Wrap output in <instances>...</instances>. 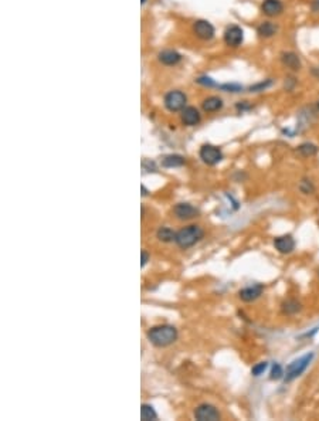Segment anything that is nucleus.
<instances>
[{"instance_id": "obj_24", "label": "nucleus", "mask_w": 319, "mask_h": 421, "mask_svg": "<svg viewBox=\"0 0 319 421\" xmlns=\"http://www.w3.org/2000/svg\"><path fill=\"white\" fill-rule=\"evenodd\" d=\"M270 377H271V380H278V379L284 377V372H283V367H281V365L275 363V365L272 366Z\"/></svg>"}, {"instance_id": "obj_5", "label": "nucleus", "mask_w": 319, "mask_h": 421, "mask_svg": "<svg viewBox=\"0 0 319 421\" xmlns=\"http://www.w3.org/2000/svg\"><path fill=\"white\" fill-rule=\"evenodd\" d=\"M200 159L204 162L206 165H210V166H214L217 163H220L221 159H223V152H221L220 148L214 146V145H203L200 148Z\"/></svg>"}, {"instance_id": "obj_29", "label": "nucleus", "mask_w": 319, "mask_h": 421, "mask_svg": "<svg viewBox=\"0 0 319 421\" xmlns=\"http://www.w3.org/2000/svg\"><path fill=\"white\" fill-rule=\"evenodd\" d=\"M317 4H318V7H315L314 10H317V12H319V0H315V1H314V6H317Z\"/></svg>"}, {"instance_id": "obj_23", "label": "nucleus", "mask_w": 319, "mask_h": 421, "mask_svg": "<svg viewBox=\"0 0 319 421\" xmlns=\"http://www.w3.org/2000/svg\"><path fill=\"white\" fill-rule=\"evenodd\" d=\"M267 367H268V363H267V362L257 363V365L251 369V374H253V376H256V377H258V376H261L262 373L267 370Z\"/></svg>"}, {"instance_id": "obj_25", "label": "nucleus", "mask_w": 319, "mask_h": 421, "mask_svg": "<svg viewBox=\"0 0 319 421\" xmlns=\"http://www.w3.org/2000/svg\"><path fill=\"white\" fill-rule=\"evenodd\" d=\"M270 85H271V81L268 80V81H265V83H264V81H262V83H260V84L254 85V87H251L250 89H251V91H262V89H265V88L270 87Z\"/></svg>"}, {"instance_id": "obj_16", "label": "nucleus", "mask_w": 319, "mask_h": 421, "mask_svg": "<svg viewBox=\"0 0 319 421\" xmlns=\"http://www.w3.org/2000/svg\"><path fill=\"white\" fill-rule=\"evenodd\" d=\"M277 31H278V27L272 22H262L257 28V33L260 34V37L264 38H270L272 36H275Z\"/></svg>"}, {"instance_id": "obj_18", "label": "nucleus", "mask_w": 319, "mask_h": 421, "mask_svg": "<svg viewBox=\"0 0 319 421\" xmlns=\"http://www.w3.org/2000/svg\"><path fill=\"white\" fill-rule=\"evenodd\" d=\"M223 108V101L219 97H209L203 101V110L206 112H217Z\"/></svg>"}, {"instance_id": "obj_4", "label": "nucleus", "mask_w": 319, "mask_h": 421, "mask_svg": "<svg viewBox=\"0 0 319 421\" xmlns=\"http://www.w3.org/2000/svg\"><path fill=\"white\" fill-rule=\"evenodd\" d=\"M186 102H187V97L182 91H171L165 97V107L171 112L183 111L186 108Z\"/></svg>"}, {"instance_id": "obj_2", "label": "nucleus", "mask_w": 319, "mask_h": 421, "mask_svg": "<svg viewBox=\"0 0 319 421\" xmlns=\"http://www.w3.org/2000/svg\"><path fill=\"white\" fill-rule=\"evenodd\" d=\"M204 237V231L200 225H196V224H192V225H187L182 230H179L176 233V238H174V243L183 250H187V248L193 247L195 244H197L202 238Z\"/></svg>"}, {"instance_id": "obj_17", "label": "nucleus", "mask_w": 319, "mask_h": 421, "mask_svg": "<svg viewBox=\"0 0 319 421\" xmlns=\"http://www.w3.org/2000/svg\"><path fill=\"white\" fill-rule=\"evenodd\" d=\"M184 158L182 155H168L162 159V166L163 168H180L184 165Z\"/></svg>"}, {"instance_id": "obj_22", "label": "nucleus", "mask_w": 319, "mask_h": 421, "mask_svg": "<svg viewBox=\"0 0 319 421\" xmlns=\"http://www.w3.org/2000/svg\"><path fill=\"white\" fill-rule=\"evenodd\" d=\"M298 152H299L304 158H309V156H314V155L318 153V148H317L314 143L307 142V143H302V145L298 146Z\"/></svg>"}, {"instance_id": "obj_26", "label": "nucleus", "mask_w": 319, "mask_h": 421, "mask_svg": "<svg viewBox=\"0 0 319 421\" xmlns=\"http://www.w3.org/2000/svg\"><path fill=\"white\" fill-rule=\"evenodd\" d=\"M223 89H226L227 92H238V91H241V87L237 84H226V85H223Z\"/></svg>"}, {"instance_id": "obj_21", "label": "nucleus", "mask_w": 319, "mask_h": 421, "mask_svg": "<svg viewBox=\"0 0 319 421\" xmlns=\"http://www.w3.org/2000/svg\"><path fill=\"white\" fill-rule=\"evenodd\" d=\"M299 310H301V304L295 299H290V301L283 304V312L287 315H294Z\"/></svg>"}, {"instance_id": "obj_10", "label": "nucleus", "mask_w": 319, "mask_h": 421, "mask_svg": "<svg viewBox=\"0 0 319 421\" xmlns=\"http://www.w3.org/2000/svg\"><path fill=\"white\" fill-rule=\"evenodd\" d=\"M261 10L268 17H275L283 13L284 4L281 0H264L261 4Z\"/></svg>"}, {"instance_id": "obj_31", "label": "nucleus", "mask_w": 319, "mask_h": 421, "mask_svg": "<svg viewBox=\"0 0 319 421\" xmlns=\"http://www.w3.org/2000/svg\"><path fill=\"white\" fill-rule=\"evenodd\" d=\"M141 1H142V3H145V1H146V0H141Z\"/></svg>"}, {"instance_id": "obj_7", "label": "nucleus", "mask_w": 319, "mask_h": 421, "mask_svg": "<svg viewBox=\"0 0 319 421\" xmlns=\"http://www.w3.org/2000/svg\"><path fill=\"white\" fill-rule=\"evenodd\" d=\"M243 40H244V31H243V28L238 27V26H230V27H227V30L224 31V41H226V44L230 46V47H238V46H241Z\"/></svg>"}, {"instance_id": "obj_12", "label": "nucleus", "mask_w": 319, "mask_h": 421, "mask_svg": "<svg viewBox=\"0 0 319 421\" xmlns=\"http://www.w3.org/2000/svg\"><path fill=\"white\" fill-rule=\"evenodd\" d=\"M274 246L275 248L283 253V254H290L292 253L295 248V240L291 237V235H281V237H277L274 240Z\"/></svg>"}, {"instance_id": "obj_15", "label": "nucleus", "mask_w": 319, "mask_h": 421, "mask_svg": "<svg viewBox=\"0 0 319 421\" xmlns=\"http://www.w3.org/2000/svg\"><path fill=\"white\" fill-rule=\"evenodd\" d=\"M182 60L180 54L174 50H163L159 53V61L165 65H176Z\"/></svg>"}, {"instance_id": "obj_28", "label": "nucleus", "mask_w": 319, "mask_h": 421, "mask_svg": "<svg viewBox=\"0 0 319 421\" xmlns=\"http://www.w3.org/2000/svg\"><path fill=\"white\" fill-rule=\"evenodd\" d=\"M141 190H142V196H147V195H149V192H147L146 187L144 186V185L141 186Z\"/></svg>"}, {"instance_id": "obj_13", "label": "nucleus", "mask_w": 319, "mask_h": 421, "mask_svg": "<svg viewBox=\"0 0 319 421\" xmlns=\"http://www.w3.org/2000/svg\"><path fill=\"white\" fill-rule=\"evenodd\" d=\"M281 61H283V64L287 68H290L292 71H299L301 67H302L298 54H295L294 51H284L283 54H281Z\"/></svg>"}, {"instance_id": "obj_3", "label": "nucleus", "mask_w": 319, "mask_h": 421, "mask_svg": "<svg viewBox=\"0 0 319 421\" xmlns=\"http://www.w3.org/2000/svg\"><path fill=\"white\" fill-rule=\"evenodd\" d=\"M314 359V353H307L304 356H301L299 359L294 360L288 367H287V373L284 376L285 382H292L294 379H296L298 376H301L302 373L307 370V367L309 366L311 360Z\"/></svg>"}, {"instance_id": "obj_1", "label": "nucleus", "mask_w": 319, "mask_h": 421, "mask_svg": "<svg viewBox=\"0 0 319 421\" xmlns=\"http://www.w3.org/2000/svg\"><path fill=\"white\" fill-rule=\"evenodd\" d=\"M146 337L152 345L158 347H166L173 345L177 340L179 332L173 325H158L147 331Z\"/></svg>"}, {"instance_id": "obj_9", "label": "nucleus", "mask_w": 319, "mask_h": 421, "mask_svg": "<svg viewBox=\"0 0 319 421\" xmlns=\"http://www.w3.org/2000/svg\"><path fill=\"white\" fill-rule=\"evenodd\" d=\"M193 31L202 40H210L214 36V27L207 20H197L193 25Z\"/></svg>"}, {"instance_id": "obj_11", "label": "nucleus", "mask_w": 319, "mask_h": 421, "mask_svg": "<svg viewBox=\"0 0 319 421\" xmlns=\"http://www.w3.org/2000/svg\"><path fill=\"white\" fill-rule=\"evenodd\" d=\"M262 291H264V286L260 284L253 285V286H246V288H243V289L238 292V297H240L241 301H244V302H253V301H256L257 298L261 297Z\"/></svg>"}, {"instance_id": "obj_30", "label": "nucleus", "mask_w": 319, "mask_h": 421, "mask_svg": "<svg viewBox=\"0 0 319 421\" xmlns=\"http://www.w3.org/2000/svg\"><path fill=\"white\" fill-rule=\"evenodd\" d=\"M317 107H318V110H319V99H318V102H317Z\"/></svg>"}, {"instance_id": "obj_8", "label": "nucleus", "mask_w": 319, "mask_h": 421, "mask_svg": "<svg viewBox=\"0 0 319 421\" xmlns=\"http://www.w3.org/2000/svg\"><path fill=\"white\" fill-rule=\"evenodd\" d=\"M173 213H174V216L179 220H192V219L199 217V214H200L199 209H196L195 206H192L190 203H179V204H176L174 209H173Z\"/></svg>"}, {"instance_id": "obj_27", "label": "nucleus", "mask_w": 319, "mask_h": 421, "mask_svg": "<svg viewBox=\"0 0 319 421\" xmlns=\"http://www.w3.org/2000/svg\"><path fill=\"white\" fill-rule=\"evenodd\" d=\"M149 260H150V255L147 254L145 250H142L141 251V267H145Z\"/></svg>"}, {"instance_id": "obj_20", "label": "nucleus", "mask_w": 319, "mask_h": 421, "mask_svg": "<svg viewBox=\"0 0 319 421\" xmlns=\"http://www.w3.org/2000/svg\"><path fill=\"white\" fill-rule=\"evenodd\" d=\"M141 419L144 421H149V420H156L158 419V414L153 409V406L150 404H142L141 406Z\"/></svg>"}, {"instance_id": "obj_6", "label": "nucleus", "mask_w": 319, "mask_h": 421, "mask_svg": "<svg viewBox=\"0 0 319 421\" xmlns=\"http://www.w3.org/2000/svg\"><path fill=\"white\" fill-rule=\"evenodd\" d=\"M195 419L199 421H219L221 416L220 411L214 406L203 403V404L197 406L196 410H195Z\"/></svg>"}, {"instance_id": "obj_14", "label": "nucleus", "mask_w": 319, "mask_h": 421, "mask_svg": "<svg viewBox=\"0 0 319 421\" xmlns=\"http://www.w3.org/2000/svg\"><path fill=\"white\" fill-rule=\"evenodd\" d=\"M200 119H202L200 112L195 107H186L182 111V122L186 126H195L200 122Z\"/></svg>"}, {"instance_id": "obj_19", "label": "nucleus", "mask_w": 319, "mask_h": 421, "mask_svg": "<svg viewBox=\"0 0 319 421\" xmlns=\"http://www.w3.org/2000/svg\"><path fill=\"white\" fill-rule=\"evenodd\" d=\"M156 237L162 243H172L176 238V233L169 227H160L159 230L156 231Z\"/></svg>"}]
</instances>
